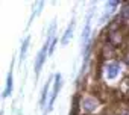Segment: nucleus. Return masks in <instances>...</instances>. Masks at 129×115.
I'll return each instance as SVG.
<instances>
[{"label": "nucleus", "instance_id": "obj_2", "mask_svg": "<svg viewBox=\"0 0 129 115\" xmlns=\"http://www.w3.org/2000/svg\"><path fill=\"white\" fill-rule=\"evenodd\" d=\"M118 71H120V64H118V62H109V64H106V67H105V76H106V79H109V80L115 79L117 74H118Z\"/></svg>", "mask_w": 129, "mask_h": 115}, {"label": "nucleus", "instance_id": "obj_12", "mask_svg": "<svg viewBox=\"0 0 129 115\" xmlns=\"http://www.w3.org/2000/svg\"><path fill=\"white\" fill-rule=\"evenodd\" d=\"M120 115H129V110H123V112H121Z\"/></svg>", "mask_w": 129, "mask_h": 115}, {"label": "nucleus", "instance_id": "obj_1", "mask_svg": "<svg viewBox=\"0 0 129 115\" xmlns=\"http://www.w3.org/2000/svg\"><path fill=\"white\" fill-rule=\"evenodd\" d=\"M61 85H62V77H61V74L58 73V74H55V83H53L52 95H50V100H49V110L53 107V103H55V100H56V97H58V92H59V89H61Z\"/></svg>", "mask_w": 129, "mask_h": 115}, {"label": "nucleus", "instance_id": "obj_9", "mask_svg": "<svg viewBox=\"0 0 129 115\" xmlns=\"http://www.w3.org/2000/svg\"><path fill=\"white\" fill-rule=\"evenodd\" d=\"M49 88H50V82H47L44 85V89H43V94H41V101H40L41 106H44V103H46V98H47V94H49Z\"/></svg>", "mask_w": 129, "mask_h": 115}, {"label": "nucleus", "instance_id": "obj_13", "mask_svg": "<svg viewBox=\"0 0 129 115\" xmlns=\"http://www.w3.org/2000/svg\"><path fill=\"white\" fill-rule=\"evenodd\" d=\"M126 62H127V64H129V54H127V57H126Z\"/></svg>", "mask_w": 129, "mask_h": 115}, {"label": "nucleus", "instance_id": "obj_4", "mask_svg": "<svg viewBox=\"0 0 129 115\" xmlns=\"http://www.w3.org/2000/svg\"><path fill=\"white\" fill-rule=\"evenodd\" d=\"M73 30H75V20H72V23L69 24L66 33H64V36H62V39H61V44H62V45H66V44L72 39V36H73Z\"/></svg>", "mask_w": 129, "mask_h": 115}, {"label": "nucleus", "instance_id": "obj_6", "mask_svg": "<svg viewBox=\"0 0 129 115\" xmlns=\"http://www.w3.org/2000/svg\"><path fill=\"white\" fill-rule=\"evenodd\" d=\"M120 41H121L120 32H111V35H109V42H111L112 45H118Z\"/></svg>", "mask_w": 129, "mask_h": 115}, {"label": "nucleus", "instance_id": "obj_5", "mask_svg": "<svg viewBox=\"0 0 129 115\" xmlns=\"http://www.w3.org/2000/svg\"><path fill=\"white\" fill-rule=\"evenodd\" d=\"M11 92H12V70L8 74V80H6V88L3 91V97H9Z\"/></svg>", "mask_w": 129, "mask_h": 115}, {"label": "nucleus", "instance_id": "obj_3", "mask_svg": "<svg viewBox=\"0 0 129 115\" xmlns=\"http://www.w3.org/2000/svg\"><path fill=\"white\" fill-rule=\"evenodd\" d=\"M82 107H84V110H87V112H93V110L97 107L96 98H93V97H85V98L82 100Z\"/></svg>", "mask_w": 129, "mask_h": 115}, {"label": "nucleus", "instance_id": "obj_7", "mask_svg": "<svg viewBox=\"0 0 129 115\" xmlns=\"http://www.w3.org/2000/svg\"><path fill=\"white\" fill-rule=\"evenodd\" d=\"M29 41H30V39H29V36H27V38L23 41V45H21V50H20V59H21V61H23L24 57H26V53H27V47H29Z\"/></svg>", "mask_w": 129, "mask_h": 115}, {"label": "nucleus", "instance_id": "obj_10", "mask_svg": "<svg viewBox=\"0 0 129 115\" xmlns=\"http://www.w3.org/2000/svg\"><path fill=\"white\" fill-rule=\"evenodd\" d=\"M120 18H121V20H126V21H129V3H126V5L121 8Z\"/></svg>", "mask_w": 129, "mask_h": 115}, {"label": "nucleus", "instance_id": "obj_11", "mask_svg": "<svg viewBox=\"0 0 129 115\" xmlns=\"http://www.w3.org/2000/svg\"><path fill=\"white\" fill-rule=\"evenodd\" d=\"M78 100H79V97H75V100H73V112H70V115H78Z\"/></svg>", "mask_w": 129, "mask_h": 115}, {"label": "nucleus", "instance_id": "obj_8", "mask_svg": "<svg viewBox=\"0 0 129 115\" xmlns=\"http://www.w3.org/2000/svg\"><path fill=\"white\" fill-rule=\"evenodd\" d=\"M121 92L126 95V97H129V76L127 77H124L123 79V82H121Z\"/></svg>", "mask_w": 129, "mask_h": 115}]
</instances>
